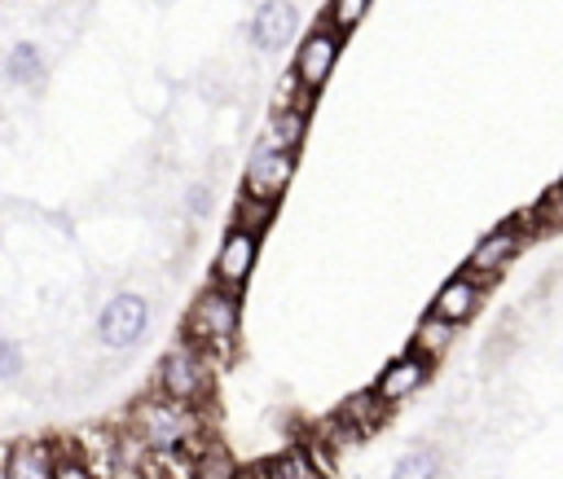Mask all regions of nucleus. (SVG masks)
<instances>
[{
  "label": "nucleus",
  "mask_w": 563,
  "mask_h": 479,
  "mask_svg": "<svg viewBox=\"0 0 563 479\" xmlns=\"http://www.w3.org/2000/svg\"><path fill=\"white\" fill-rule=\"evenodd\" d=\"M123 426H128L150 453H158V448H194V453H202L207 444H216V431H211V422H207V409L176 404V400H167L163 391H150V396L132 400Z\"/></svg>",
  "instance_id": "obj_1"
},
{
  "label": "nucleus",
  "mask_w": 563,
  "mask_h": 479,
  "mask_svg": "<svg viewBox=\"0 0 563 479\" xmlns=\"http://www.w3.org/2000/svg\"><path fill=\"white\" fill-rule=\"evenodd\" d=\"M180 334H185L189 343L207 347L216 360L233 356L238 334H242V294H233V290L207 281V286L189 299L185 321H180Z\"/></svg>",
  "instance_id": "obj_2"
},
{
  "label": "nucleus",
  "mask_w": 563,
  "mask_h": 479,
  "mask_svg": "<svg viewBox=\"0 0 563 479\" xmlns=\"http://www.w3.org/2000/svg\"><path fill=\"white\" fill-rule=\"evenodd\" d=\"M224 360H216L207 347L189 343L185 334L163 352L158 369H154V391H163L167 400L176 404H189V409H207L211 396H216V374H220Z\"/></svg>",
  "instance_id": "obj_3"
},
{
  "label": "nucleus",
  "mask_w": 563,
  "mask_h": 479,
  "mask_svg": "<svg viewBox=\"0 0 563 479\" xmlns=\"http://www.w3.org/2000/svg\"><path fill=\"white\" fill-rule=\"evenodd\" d=\"M295 167H299V149H286L260 132V141L251 145L246 167H242V193L264 198V202H282L290 180H295Z\"/></svg>",
  "instance_id": "obj_4"
},
{
  "label": "nucleus",
  "mask_w": 563,
  "mask_h": 479,
  "mask_svg": "<svg viewBox=\"0 0 563 479\" xmlns=\"http://www.w3.org/2000/svg\"><path fill=\"white\" fill-rule=\"evenodd\" d=\"M343 53V35L334 26H325L321 18L308 26V35L295 44V62H290V79L299 92L317 97L325 88V79L334 75V62Z\"/></svg>",
  "instance_id": "obj_5"
},
{
  "label": "nucleus",
  "mask_w": 563,
  "mask_h": 479,
  "mask_svg": "<svg viewBox=\"0 0 563 479\" xmlns=\"http://www.w3.org/2000/svg\"><path fill=\"white\" fill-rule=\"evenodd\" d=\"M150 334V299L136 290H119L106 299V308L97 312V338L110 352H128Z\"/></svg>",
  "instance_id": "obj_6"
},
{
  "label": "nucleus",
  "mask_w": 563,
  "mask_h": 479,
  "mask_svg": "<svg viewBox=\"0 0 563 479\" xmlns=\"http://www.w3.org/2000/svg\"><path fill=\"white\" fill-rule=\"evenodd\" d=\"M523 246H528V233L515 224V220H506V224H497L493 233H484L475 246H471V255H466V272L471 277H479L484 286H497L510 268H515V259L523 255Z\"/></svg>",
  "instance_id": "obj_7"
},
{
  "label": "nucleus",
  "mask_w": 563,
  "mask_h": 479,
  "mask_svg": "<svg viewBox=\"0 0 563 479\" xmlns=\"http://www.w3.org/2000/svg\"><path fill=\"white\" fill-rule=\"evenodd\" d=\"M260 242H264L260 233H251L242 224H229L220 246H216V255H211V281L233 290V294H242L251 272H255V264H260Z\"/></svg>",
  "instance_id": "obj_8"
},
{
  "label": "nucleus",
  "mask_w": 563,
  "mask_h": 479,
  "mask_svg": "<svg viewBox=\"0 0 563 479\" xmlns=\"http://www.w3.org/2000/svg\"><path fill=\"white\" fill-rule=\"evenodd\" d=\"M299 31V9L295 0H260L251 22H246V40L255 53H282Z\"/></svg>",
  "instance_id": "obj_9"
},
{
  "label": "nucleus",
  "mask_w": 563,
  "mask_h": 479,
  "mask_svg": "<svg viewBox=\"0 0 563 479\" xmlns=\"http://www.w3.org/2000/svg\"><path fill=\"white\" fill-rule=\"evenodd\" d=\"M431 374H435V365H431V360H422V356H413V352L405 347V352H396V356L378 369V378H374L369 387H374V391L396 409V404L413 400V396L431 382Z\"/></svg>",
  "instance_id": "obj_10"
},
{
  "label": "nucleus",
  "mask_w": 563,
  "mask_h": 479,
  "mask_svg": "<svg viewBox=\"0 0 563 479\" xmlns=\"http://www.w3.org/2000/svg\"><path fill=\"white\" fill-rule=\"evenodd\" d=\"M488 290H493V286H484L479 277H471L466 268H457L453 277L440 281V290H435V299H431V312L444 316V321H453V325H466V321L479 316Z\"/></svg>",
  "instance_id": "obj_11"
},
{
  "label": "nucleus",
  "mask_w": 563,
  "mask_h": 479,
  "mask_svg": "<svg viewBox=\"0 0 563 479\" xmlns=\"http://www.w3.org/2000/svg\"><path fill=\"white\" fill-rule=\"evenodd\" d=\"M57 457L62 444L53 439H18L0 461V479H53Z\"/></svg>",
  "instance_id": "obj_12"
},
{
  "label": "nucleus",
  "mask_w": 563,
  "mask_h": 479,
  "mask_svg": "<svg viewBox=\"0 0 563 479\" xmlns=\"http://www.w3.org/2000/svg\"><path fill=\"white\" fill-rule=\"evenodd\" d=\"M457 330H462V325H453V321H444V316H435V312L427 308L422 321H418L413 334H409V352L422 356V360H431V365H440V360H449V352L457 347Z\"/></svg>",
  "instance_id": "obj_13"
},
{
  "label": "nucleus",
  "mask_w": 563,
  "mask_h": 479,
  "mask_svg": "<svg viewBox=\"0 0 563 479\" xmlns=\"http://www.w3.org/2000/svg\"><path fill=\"white\" fill-rule=\"evenodd\" d=\"M312 97L308 92H299L295 101H286V105H273V114H268V123H264V136H273L277 145H286V149H299L303 145V136H308V123H312Z\"/></svg>",
  "instance_id": "obj_14"
},
{
  "label": "nucleus",
  "mask_w": 563,
  "mask_h": 479,
  "mask_svg": "<svg viewBox=\"0 0 563 479\" xmlns=\"http://www.w3.org/2000/svg\"><path fill=\"white\" fill-rule=\"evenodd\" d=\"M510 220L528 233V242H537V237H545V233H563V180H559V185H550L532 207L515 211Z\"/></svg>",
  "instance_id": "obj_15"
},
{
  "label": "nucleus",
  "mask_w": 563,
  "mask_h": 479,
  "mask_svg": "<svg viewBox=\"0 0 563 479\" xmlns=\"http://www.w3.org/2000/svg\"><path fill=\"white\" fill-rule=\"evenodd\" d=\"M334 413H339L343 422H352V426H356V431L369 439V435H374V431H378V426L391 417V404H387V400H383L374 387H365V391L347 396V400H343Z\"/></svg>",
  "instance_id": "obj_16"
},
{
  "label": "nucleus",
  "mask_w": 563,
  "mask_h": 479,
  "mask_svg": "<svg viewBox=\"0 0 563 479\" xmlns=\"http://www.w3.org/2000/svg\"><path fill=\"white\" fill-rule=\"evenodd\" d=\"M4 79L22 83V88H35L44 79V53H40V44H31V40L13 44L9 57H4Z\"/></svg>",
  "instance_id": "obj_17"
},
{
  "label": "nucleus",
  "mask_w": 563,
  "mask_h": 479,
  "mask_svg": "<svg viewBox=\"0 0 563 479\" xmlns=\"http://www.w3.org/2000/svg\"><path fill=\"white\" fill-rule=\"evenodd\" d=\"M440 470H444L440 448H431V444H413V448H405V453L396 457V466H391L387 479H440Z\"/></svg>",
  "instance_id": "obj_18"
},
{
  "label": "nucleus",
  "mask_w": 563,
  "mask_h": 479,
  "mask_svg": "<svg viewBox=\"0 0 563 479\" xmlns=\"http://www.w3.org/2000/svg\"><path fill=\"white\" fill-rule=\"evenodd\" d=\"M273 215H277V202H264V198H251V193H238V202H233V224H242L260 237L268 233Z\"/></svg>",
  "instance_id": "obj_19"
},
{
  "label": "nucleus",
  "mask_w": 563,
  "mask_h": 479,
  "mask_svg": "<svg viewBox=\"0 0 563 479\" xmlns=\"http://www.w3.org/2000/svg\"><path fill=\"white\" fill-rule=\"evenodd\" d=\"M369 4H374V0H325V9H321V22H325V26H334L339 35H352V31L365 22Z\"/></svg>",
  "instance_id": "obj_20"
},
{
  "label": "nucleus",
  "mask_w": 563,
  "mask_h": 479,
  "mask_svg": "<svg viewBox=\"0 0 563 479\" xmlns=\"http://www.w3.org/2000/svg\"><path fill=\"white\" fill-rule=\"evenodd\" d=\"M238 461H233V453L216 439V444H207L202 453H198V479H238Z\"/></svg>",
  "instance_id": "obj_21"
},
{
  "label": "nucleus",
  "mask_w": 563,
  "mask_h": 479,
  "mask_svg": "<svg viewBox=\"0 0 563 479\" xmlns=\"http://www.w3.org/2000/svg\"><path fill=\"white\" fill-rule=\"evenodd\" d=\"M53 479H101V475L88 466V457H84V453H75V448H66V444H62V457H57Z\"/></svg>",
  "instance_id": "obj_22"
},
{
  "label": "nucleus",
  "mask_w": 563,
  "mask_h": 479,
  "mask_svg": "<svg viewBox=\"0 0 563 479\" xmlns=\"http://www.w3.org/2000/svg\"><path fill=\"white\" fill-rule=\"evenodd\" d=\"M211 207H216V189H211V185H202V180H198V185H189V189H185V211H189L194 220H207V215H211Z\"/></svg>",
  "instance_id": "obj_23"
},
{
  "label": "nucleus",
  "mask_w": 563,
  "mask_h": 479,
  "mask_svg": "<svg viewBox=\"0 0 563 479\" xmlns=\"http://www.w3.org/2000/svg\"><path fill=\"white\" fill-rule=\"evenodd\" d=\"M22 374V347L13 338H0V382H13Z\"/></svg>",
  "instance_id": "obj_24"
}]
</instances>
